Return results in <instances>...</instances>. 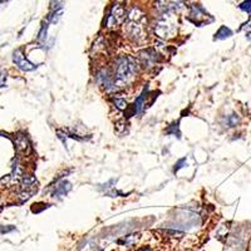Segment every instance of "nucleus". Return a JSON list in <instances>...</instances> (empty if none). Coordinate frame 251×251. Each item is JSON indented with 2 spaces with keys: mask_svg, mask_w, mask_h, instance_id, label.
Returning a JSON list of instances; mask_svg holds the SVG:
<instances>
[{
  "mask_svg": "<svg viewBox=\"0 0 251 251\" xmlns=\"http://www.w3.org/2000/svg\"><path fill=\"white\" fill-rule=\"evenodd\" d=\"M187 251H199V250H187Z\"/></svg>",
  "mask_w": 251,
  "mask_h": 251,
  "instance_id": "5701e85b",
  "label": "nucleus"
},
{
  "mask_svg": "<svg viewBox=\"0 0 251 251\" xmlns=\"http://www.w3.org/2000/svg\"><path fill=\"white\" fill-rule=\"evenodd\" d=\"M154 34L162 40H169L177 34V18L174 13H162L154 22Z\"/></svg>",
  "mask_w": 251,
  "mask_h": 251,
  "instance_id": "7ed1b4c3",
  "label": "nucleus"
},
{
  "mask_svg": "<svg viewBox=\"0 0 251 251\" xmlns=\"http://www.w3.org/2000/svg\"><path fill=\"white\" fill-rule=\"evenodd\" d=\"M166 235H170L171 237H182L183 232L176 231V230H165Z\"/></svg>",
  "mask_w": 251,
  "mask_h": 251,
  "instance_id": "f3484780",
  "label": "nucleus"
},
{
  "mask_svg": "<svg viewBox=\"0 0 251 251\" xmlns=\"http://www.w3.org/2000/svg\"><path fill=\"white\" fill-rule=\"evenodd\" d=\"M250 246H251V243H250ZM250 249H251V248H250Z\"/></svg>",
  "mask_w": 251,
  "mask_h": 251,
  "instance_id": "393cba45",
  "label": "nucleus"
},
{
  "mask_svg": "<svg viewBox=\"0 0 251 251\" xmlns=\"http://www.w3.org/2000/svg\"><path fill=\"white\" fill-rule=\"evenodd\" d=\"M154 8L161 13H174L182 8V0H156Z\"/></svg>",
  "mask_w": 251,
  "mask_h": 251,
  "instance_id": "423d86ee",
  "label": "nucleus"
},
{
  "mask_svg": "<svg viewBox=\"0 0 251 251\" xmlns=\"http://www.w3.org/2000/svg\"><path fill=\"white\" fill-rule=\"evenodd\" d=\"M146 94H147V89H145V91L141 93L140 97L136 100V102H134V113H136V114H141V113H142L143 108H145V106H146Z\"/></svg>",
  "mask_w": 251,
  "mask_h": 251,
  "instance_id": "f8f14e48",
  "label": "nucleus"
},
{
  "mask_svg": "<svg viewBox=\"0 0 251 251\" xmlns=\"http://www.w3.org/2000/svg\"><path fill=\"white\" fill-rule=\"evenodd\" d=\"M1 1H3V0H0V3H1Z\"/></svg>",
  "mask_w": 251,
  "mask_h": 251,
  "instance_id": "b1692460",
  "label": "nucleus"
},
{
  "mask_svg": "<svg viewBox=\"0 0 251 251\" xmlns=\"http://www.w3.org/2000/svg\"><path fill=\"white\" fill-rule=\"evenodd\" d=\"M138 60L129 55H121L116 59L113 67V79L116 88L121 89L133 82L138 73Z\"/></svg>",
  "mask_w": 251,
  "mask_h": 251,
  "instance_id": "f257e3e1",
  "label": "nucleus"
},
{
  "mask_svg": "<svg viewBox=\"0 0 251 251\" xmlns=\"http://www.w3.org/2000/svg\"><path fill=\"white\" fill-rule=\"evenodd\" d=\"M13 62H14V64L20 69V71L23 72H30L35 69V66H33V64L24 57L23 51L20 50V49H17V50L13 53Z\"/></svg>",
  "mask_w": 251,
  "mask_h": 251,
  "instance_id": "0eeeda50",
  "label": "nucleus"
},
{
  "mask_svg": "<svg viewBox=\"0 0 251 251\" xmlns=\"http://www.w3.org/2000/svg\"><path fill=\"white\" fill-rule=\"evenodd\" d=\"M137 251H152L151 249H149V248H142V249H140V250H137Z\"/></svg>",
  "mask_w": 251,
  "mask_h": 251,
  "instance_id": "4be33fe9",
  "label": "nucleus"
},
{
  "mask_svg": "<svg viewBox=\"0 0 251 251\" xmlns=\"http://www.w3.org/2000/svg\"><path fill=\"white\" fill-rule=\"evenodd\" d=\"M37 185V178L34 176H31V175L22 176V180H20V191L28 192V194H30L33 196L38 190Z\"/></svg>",
  "mask_w": 251,
  "mask_h": 251,
  "instance_id": "1a4fd4ad",
  "label": "nucleus"
},
{
  "mask_svg": "<svg viewBox=\"0 0 251 251\" xmlns=\"http://www.w3.org/2000/svg\"><path fill=\"white\" fill-rule=\"evenodd\" d=\"M185 165H186V158H181V160H178V162H177L176 166H175V172L180 171Z\"/></svg>",
  "mask_w": 251,
  "mask_h": 251,
  "instance_id": "aec40b11",
  "label": "nucleus"
},
{
  "mask_svg": "<svg viewBox=\"0 0 251 251\" xmlns=\"http://www.w3.org/2000/svg\"><path fill=\"white\" fill-rule=\"evenodd\" d=\"M71 188L72 185L68 181H62V182L58 183V185L55 186V190L54 192H53V197H55V199H62V197H64L69 191H71Z\"/></svg>",
  "mask_w": 251,
  "mask_h": 251,
  "instance_id": "9b49d317",
  "label": "nucleus"
},
{
  "mask_svg": "<svg viewBox=\"0 0 251 251\" xmlns=\"http://www.w3.org/2000/svg\"><path fill=\"white\" fill-rule=\"evenodd\" d=\"M232 35V31L227 28V26H221V28L217 30V33L215 34V39H219V40H223L226 39V38L231 37Z\"/></svg>",
  "mask_w": 251,
  "mask_h": 251,
  "instance_id": "ddd939ff",
  "label": "nucleus"
},
{
  "mask_svg": "<svg viewBox=\"0 0 251 251\" xmlns=\"http://www.w3.org/2000/svg\"><path fill=\"white\" fill-rule=\"evenodd\" d=\"M208 17H210V15L205 12V9H203L202 6L192 5L191 8H190V19L199 26L202 25L205 22L207 23V20L206 19H207Z\"/></svg>",
  "mask_w": 251,
  "mask_h": 251,
  "instance_id": "6e6552de",
  "label": "nucleus"
},
{
  "mask_svg": "<svg viewBox=\"0 0 251 251\" xmlns=\"http://www.w3.org/2000/svg\"><path fill=\"white\" fill-rule=\"evenodd\" d=\"M147 19L146 15L138 8H133L127 15V20L125 24L126 35L134 42V43H143L147 38Z\"/></svg>",
  "mask_w": 251,
  "mask_h": 251,
  "instance_id": "f03ea898",
  "label": "nucleus"
},
{
  "mask_svg": "<svg viewBox=\"0 0 251 251\" xmlns=\"http://www.w3.org/2000/svg\"><path fill=\"white\" fill-rule=\"evenodd\" d=\"M113 103L116 104V107H117L118 109H121V111H123V109L127 108V100H123V98H120V97H116L113 98Z\"/></svg>",
  "mask_w": 251,
  "mask_h": 251,
  "instance_id": "2eb2a0df",
  "label": "nucleus"
},
{
  "mask_svg": "<svg viewBox=\"0 0 251 251\" xmlns=\"http://www.w3.org/2000/svg\"><path fill=\"white\" fill-rule=\"evenodd\" d=\"M126 19V9L121 3L113 4V6L109 10V14L107 15L106 24L108 28H114L123 23Z\"/></svg>",
  "mask_w": 251,
  "mask_h": 251,
  "instance_id": "20e7f679",
  "label": "nucleus"
},
{
  "mask_svg": "<svg viewBox=\"0 0 251 251\" xmlns=\"http://www.w3.org/2000/svg\"><path fill=\"white\" fill-rule=\"evenodd\" d=\"M15 150H17L18 154H28L30 152V142H29L28 137L24 133H18L15 136Z\"/></svg>",
  "mask_w": 251,
  "mask_h": 251,
  "instance_id": "9d476101",
  "label": "nucleus"
},
{
  "mask_svg": "<svg viewBox=\"0 0 251 251\" xmlns=\"http://www.w3.org/2000/svg\"><path fill=\"white\" fill-rule=\"evenodd\" d=\"M47 29H48V26L43 25V28H42V30H40L39 33V37H38V40H39V42H43L47 38Z\"/></svg>",
  "mask_w": 251,
  "mask_h": 251,
  "instance_id": "6ab92c4d",
  "label": "nucleus"
},
{
  "mask_svg": "<svg viewBox=\"0 0 251 251\" xmlns=\"http://www.w3.org/2000/svg\"><path fill=\"white\" fill-rule=\"evenodd\" d=\"M5 79H6L5 72H4L3 69H0V87H4V84H5Z\"/></svg>",
  "mask_w": 251,
  "mask_h": 251,
  "instance_id": "412c9836",
  "label": "nucleus"
},
{
  "mask_svg": "<svg viewBox=\"0 0 251 251\" xmlns=\"http://www.w3.org/2000/svg\"><path fill=\"white\" fill-rule=\"evenodd\" d=\"M177 125H178V123H176V125H172L171 127H170V128L167 129L166 132H167L169 134H174V136H176V133H177L178 134V137H180V132H178V126Z\"/></svg>",
  "mask_w": 251,
  "mask_h": 251,
  "instance_id": "a211bd4d",
  "label": "nucleus"
},
{
  "mask_svg": "<svg viewBox=\"0 0 251 251\" xmlns=\"http://www.w3.org/2000/svg\"><path fill=\"white\" fill-rule=\"evenodd\" d=\"M237 122H239L237 114H230V116H227V117L225 118L226 127H234V126L237 125Z\"/></svg>",
  "mask_w": 251,
  "mask_h": 251,
  "instance_id": "4468645a",
  "label": "nucleus"
},
{
  "mask_svg": "<svg viewBox=\"0 0 251 251\" xmlns=\"http://www.w3.org/2000/svg\"><path fill=\"white\" fill-rule=\"evenodd\" d=\"M137 59H138V63H140L143 68L151 69L156 66V63L158 62L160 57H158V53H157L154 49L147 48V49H142L141 51H138Z\"/></svg>",
  "mask_w": 251,
  "mask_h": 251,
  "instance_id": "39448f33",
  "label": "nucleus"
},
{
  "mask_svg": "<svg viewBox=\"0 0 251 251\" xmlns=\"http://www.w3.org/2000/svg\"><path fill=\"white\" fill-rule=\"evenodd\" d=\"M240 9L248 13V14H251V0H245V1H243V3L240 4Z\"/></svg>",
  "mask_w": 251,
  "mask_h": 251,
  "instance_id": "dca6fc26",
  "label": "nucleus"
}]
</instances>
